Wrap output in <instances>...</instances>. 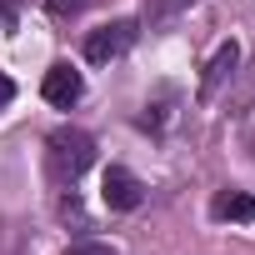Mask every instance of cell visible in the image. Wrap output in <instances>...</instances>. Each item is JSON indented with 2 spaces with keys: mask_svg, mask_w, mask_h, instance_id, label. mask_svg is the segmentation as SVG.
Masks as SVG:
<instances>
[{
  "mask_svg": "<svg viewBox=\"0 0 255 255\" xmlns=\"http://www.w3.org/2000/svg\"><path fill=\"white\" fill-rule=\"evenodd\" d=\"M90 160H95V140L75 125H60L45 140V165H50V180H60V185H75L90 170Z\"/></svg>",
  "mask_w": 255,
  "mask_h": 255,
  "instance_id": "6da1fadb",
  "label": "cell"
},
{
  "mask_svg": "<svg viewBox=\"0 0 255 255\" xmlns=\"http://www.w3.org/2000/svg\"><path fill=\"white\" fill-rule=\"evenodd\" d=\"M130 45H135V20H110V25H100V30L85 35V60L90 65H110Z\"/></svg>",
  "mask_w": 255,
  "mask_h": 255,
  "instance_id": "7a4b0ae2",
  "label": "cell"
},
{
  "mask_svg": "<svg viewBox=\"0 0 255 255\" xmlns=\"http://www.w3.org/2000/svg\"><path fill=\"white\" fill-rule=\"evenodd\" d=\"M140 195H145L140 180L125 170V165H110V170H105V180H100V200H105L110 210H135Z\"/></svg>",
  "mask_w": 255,
  "mask_h": 255,
  "instance_id": "3957f363",
  "label": "cell"
},
{
  "mask_svg": "<svg viewBox=\"0 0 255 255\" xmlns=\"http://www.w3.org/2000/svg\"><path fill=\"white\" fill-rule=\"evenodd\" d=\"M40 95H45L50 105L70 110V105L85 95V80H80V70H70V65H50V70H45V80H40Z\"/></svg>",
  "mask_w": 255,
  "mask_h": 255,
  "instance_id": "277c9868",
  "label": "cell"
},
{
  "mask_svg": "<svg viewBox=\"0 0 255 255\" xmlns=\"http://www.w3.org/2000/svg\"><path fill=\"white\" fill-rule=\"evenodd\" d=\"M210 215H215V220H240V225H250V220H255V195H250V190H215Z\"/></svg>",
  "mask_w": 255,
  "mask_h": 255,
  "instance_id": "5b68a950",
  "label": "cell"
},
{
  "mask_svg": "<svg viewBox=\"0 0 255 255\" xmlns=\"http://www.w3.org/2000/svg\"><path fill=\"white\" fill-rule=\"evenodd\" d=\"M235 60H240V45L235 40H225L220 50H215V60H210V70H205V80H200V95H215V85L235 70Z\"/></svg>",
  "mask_w": 255,
  "mask_h": 255,
  "instance_id": "8992f818",
  "label": "cell"
},
{
  "mask_svg": "<svg viewBox=\"0 0 255 255\" xmlns=\"http://www.w3.org/2000/svg\"><path fill=\"white\" fill-rule=\"evenodd\" d=\"M195 0H145V20H170L180 10H190Z\"/></svg>",
  "mask_w": 255,
  "mask_h": 255,
  "instance_id": "52a82bcc",
  "label": "cell"
},
{
  "mask_svg": "<svg viewBox=\"0 0 255 255\" xmlns=\"http://www.w3.org/2000/svg\"><path fill=\"white\" fill-rule=\"evenodd\" d=\"M20 20V0H0V30H15Z\"/></svg>",
  "mask_w": 255,
  "mask_h": 255,
  "instance_id": "ba28073f",
  "label": "cell"
},
{
  "mask_svg": "<svg viewBox=\"0 0 255 255\" xmlns=\"http://www.w3.org/2000/svg\"><path fill=\"white\" fill-rule=\"evenodd\" d=\"M65 255H115V245H100V240H85V245H70Z\"/></svg>",
  "mask_w": 255,
  "mask_h": 255,
  "instance_id": "9c48e42d",
  "label": "cell"
},
{
  "mask_svg": "<svg viewBox=\"0 0 255 255\" xmlns=\"http://www.w3.org/2000/svg\"><path fill=\"white\" fill-rule=\"evenodd\" d=\"M45 5H50V15H80L85 0H45Z\"/></svg>",
  "mask_w": 255,
  "mask_h": 255,
  "instance_id": "30bf717a",
  "label": "cell"
},
{
  "mask_svg": "<svg viewBox=\"0 0 255 255\" xmlns=\"http://www.w3.org/2000/svg\"><path fill=\"white\" fill-rule=\"evenodd\" d=\"M10 100H15V80H10V75H5V70H0V110H5V105H10Z\"/></svg>",
  "mask_w": 255,
  "mask_h": 255,
  "instance_id": "8fae6325",
  "label": "cell"
}]
</instances>
